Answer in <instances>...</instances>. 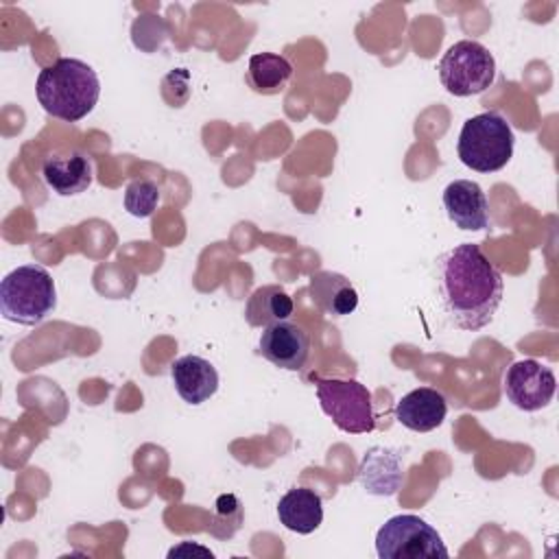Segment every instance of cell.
Segmentation results:
<instances>
[{"mask_svg": "<svg viewBox=\"0 0 559 559\" xmlns=\"http://www.w3.org/2000/svg\"><path fill=\"white\" fill-rule=\"evenodd\" d=\"M437 290L450 321L474 332L493 319L504 282L478 245L463 242L437 258Z\"/></svg>", "mask_w": 559, "mask_h": 559, "instance_id": "cell-1", "label": "cell"}, {"mask_svg": "<svg viewBox=\"0 0 559 559\" xmlns=\"http://www.w3.org/2000/svg\"><path fill=\"white\" fill-rule=\"evenodd\" d=\"M35 94L46 114L63 122H76L98 103L100 81L90 63L74 57H61L41 68Z\"/></svg>", "mask_w": 559, "mask_h": 559, "instance_id": "cell-2", "label": "cell"}, {"mask_svg": "<svg viewBox=\"0 0 559 559\" xmlns=\"http://www.w3.org/2000/svg\"><path fill=\"white\" fill-rule=\"evenodd\" d=\"M515 135L500 111H483L467 118L461 127L459 159L476 173H496L513 157Z\"/></svg>", "mask_w": 559, "mask_h": 559, "instance_id": "cell-3", "label": "cell"}, {"mask_svg": "<svg viewBox=\"0 0 559 559\" xmlns=\"http://www.w3.org/2000/svg\"><path fill=\"white\" fill-rule=\"evenodd\" d=\"M57 306L52 275L39 264H22L0 282V310L20 325L41 323Z\"/></svg>", "mask_w": 559, "mask_h": 559, "instance_id": "cell-4", "label": "cell"}, {"mask_svg": "<svg viewBox=\"0 0 559 559\" xmlns=\"http://www.w3.org/2000/svg\"><path fill=\"white\" fill-rule=\"evenodd\" d=\"M376 552L380 559H445L448 548L424 518L402 513L389 518L376 535Z\"/></svg>", "mask_w": 559, "mask_h": 559, "instance_id": "cell-5", "label": "cell"}, {"mask_svg": "<svg viewBox=\"0 0 559 559\" xmlns=\"http://www.w3.org/2000/svg\"><path fill=\"white\" fill-rule=\"evenodd\" d=\"M437 70L441 85L450 94L474 96L493 83L496 59L480 41L461 39L443 52Z\"/></svg>", "mask_w": 559, "mask_h": 559, "instance_id": "cell-6", "label": "cell"}, {"mask_svg": "<svg viewBox=\"0 0 559 559\" xmlns=\"http://www.w3.org/2000/svg\"><path fill=\"white\" fill-rule=\"evenodd\" d=\"M317 397L323 413L336 428L349 435H367L376 428L371 393L358 380L314 378Z\"/></svg>", "mask_w": 559, "mask_h": 559, "instance_id": "cell-7", "label": "cell"}, {"mask_svg": "<svg viewBox=\"0 0 559 559\" xmlns=\"http://www.w3.org/2000/svg\"><path fill=\"white\" fill-rule=\"evenodd\" d=\"M502 389L513 406L533 413L548 406L557 389V378L552 369L544 362L535 358H524L507 369Z\"/></svg>", "mask_w": 559, "mask_h": 559, "instance_id": "cell-8", "label": "cell"}, {"mask_svg": "<svg viewBox=\"0 0 559 559\" xmlns=\"http://www.w3.org/2000/svg\"><path fill=\"white\" fill-rule=\"evenodd\" d=\"M260 354L280 369L299 371L310 356V336L297 323H271L262 330Z\"/></svg>", "mask_w": 559, "mask_h": 559, "instance_id": "cell-9", "label": "cell"}, {"mask_svg": "<svg viewBox=\"0 0 559 559\" xmlns=\"http://www.w3.org/2000/svg\"><path fill=\"white\" fill-rule=\"evenodd\" d=\"M41 177L46 186L59 197H74L92 186L94 166L90 155L83 151H55L44 159Z\"/></svg>", "mask_w": 559, "mask_h": 559, "instance_id": "cell-10", "label": "cell"}, {"mask_svg": "<svg viewBox=\"0 0 559 559\" xmlns=\"http://www.w3.org/2000/svg\"><path fill=\"white\" fill-rule=\"evenodd\" d=\"M443 207L448 218L465 231H483L489 227V203L483 188L472 179H454L443 190Z\"/></svg>", "mask_w": 559, "mask_h": 559, "instance_id": "cell-11", "label": "cell"}, {"mask_svg": "<svg viewBox=\"0 0 559 559\" xmlns=\"http://www.w3.org/2000/svg\"><path fill=\"white\" fill-rule=\"evenodd\" d=\"M170 378L179 397L192 406L210 400L218 389L216 367L197 354H186L170 365Z\"/></svg>", "mask_w": 559, "mask_h": 559, "instance_id": "cell-12", "label": "cell"}, {"mask_svg": "<svg viewBox=\"0 0 559 559\" xmlns=\"http://www.w3.org/2000/svg\"><path fill=\"white\" fill-rule=\"evenodd\" d=\"M448 402L432 386H419L408 391L395 404V419L413 432H430L445 419Z\"/></svg>", "mask_w": 559, "mask_h": 559, "instance_id": "cell-13", "label": "cell"}, {"mask_svg": "<svg viewBox=\"0 0 559 559\" xmlns=\"http://www.w3.org/2000/svg\"><path fill=\"white\" fill-rule=\"evenodd\" d=\"M358 480L369 493L393 496L404 480V461L400 452L382 445L371 448L358 467Z\"/></svg>", "mask_w": 559, "mask_h": 559, "instance_id": "cell-14", "label": "cell"}, {"mask_svg": "<svg viewBox=\"0 0 559 559\" xmlns=\"http://www.w3.org/2000/svg\"><path fill=\"white\" fill-rule=\"evenodd\" d=\"M314 306L330 317L352 314L358 306V293L354 284L334 271H317L310 275L308 284Z\"/></svg>", "mask_w": 559, "mask_h": 559, "instance_id": "cell-15", "label": "cell"}, {"mask_svg": "<svg viewBox=\"0 0 559 559\" xmlns=\"http://www.w3.org/2000/svg\"><path fill=\"white\" fill-rule=\"evenodd\" d=\"M277 518L288 531L308 535L323 522V500L314 489L293 487L280 498Z\"/></svg>", "mask_w": 559, "mask_h": 559, "instance_id": "cell-16", "label": "cell"}, {"mask_svg": "<svg viewBox=\"0 0 559 559\" xmlns=\"http://www.w3.org/2000/svg\"><path fill=\"white\" fill-rule=\"evenodd\" d=\"M293 314V299L280 284H266L251 293L245 306V319L253 328H266L286 321Z\"/></svg>", "mask_w": 559, "mask_h": 559, "instance_id": "cell-17", "label": "cell"}, {"mask_svg": "<svg viewBox=\"0 0 559 559\" xmlns=\"http://www.w3.org/2000/svg\"><path fill=\"white\" fill-rule=\"evenodd\" d=\"M293 76V66L286 57L275 52H255L247 66V83L258 94H280Z\"/></svg>", "mask_w": 559, "mask_h": 559, "instance_id": "cell-18", "label": "cell"}, {"mask_svg": "<svg viewBox=\"0 0 559 559\" xmlns=\"http://www.w3.org/2000/svg\"><path fill=\"white\" fill-rule=\"evenodd\" d=\"M159 186L151 179H133L124 188V210L135 218H146L157 210Z\"/></svg>", "mask_w": 559, "mask_h": 559, "instance_id": "cell-19", "label": "cell"}, {"mask_svg": "<svg viewBox=\"0 0 559 559\" xmlns=\"http://www.w3.org/2000/svg\"><path fill=\"white\" fill-rule=\"evenodd\" d=\"M242 524V504L234 493H223L216 498L214 515L210 522V533L218 539L231 537Z\"/></svg>", "mask_w": 559, "mask_h": 559, "instance_id": "cell-20", "label": "cell"}, {"mask_svg": "<svg viewBox=\"0 0 559 559\" xmlns=\"http://www.w3.org/2000/svg\"><path fill=\"white\" fill-rule=\"evenodd\" d=\"M183 550H190V546H188V542H183L181 546H177V548H173L170 552H168V557H175V555H179V552H183ZM192 550H197V552H203L205 557H214L212 555V550H207V548H201V546H194Z\"/></svg>", "mask_w": 559, "mask_h": 559, "instance_id": "cell-21", "label": "cell"}]
</instances>
